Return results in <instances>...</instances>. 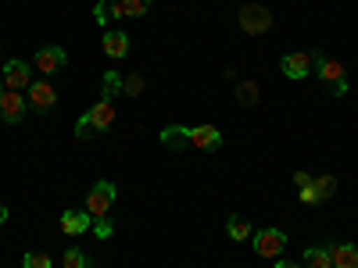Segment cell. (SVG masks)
<instances>
[{"label": "cell", "mask_w": 358, "mask_h": 268, "mask_svg": "<svg viewBox=\"0 0 358 268\" xmlns=\"http://www.w3.org/2000/svg\"><path fill=\"white\" fill-rule=\"evenodd\" d=\"M94 229H97V236H104V240H108V236H111V225H108L104 218H97V222H94Z\"/></svg>", "instance_id": "obj_27"}, {"label": "cell", "mask_w": 358, "mask_h": 268, "mask_svg": "<svg viewBox=\"0 0 358 268\" xmlns=\"http://www.w3.org/2000/svg\"><path fill=\"white\" fill-rule=\"evenodd\" d=\"M241 29L248 36H262L273 29V11H268L265 4H244L241 8Z\"/></svg>", "instance_id": "obj_3"}, {"label": "cell", "mask_w": 358, "mask_h": 268, "mask_svg": "<svg viewBox=\"0 0 358 268\" xmlns=\"http://www.w3.org/2000/svg\"><path fill=\"white\" fill-rule=\"evenodd\" d=\"M276 268H305V265H294V261H276Z\"/></svg>", "instance_id": "obj_29"}, {"label": "cell", "mask_w": 358, "mask_h": 268, "mask_svg": "<svg viewBox=\"0 0 358 268\" xmlns=\"http://www.w3.org/2000/svg\"><path fill=\"white\" fill-rule=\"evenodd\" d=\"M115 18H122V0H97V8H94V22L97 25H108Z\"/></svg>", "instance_id": "obj_15"}, {"label": "cell", "mask_w": 358, "mask_h": 268, "mask_svg": "<svg viewBox=\"0 0 358 268\" xmlns=\"http://www.w3.org/2000/svg\"><path fill=\"white\" fill-rule=\"evenodd\" d=\"M111 122H115V104H111V100H97V107H90L79 122H76V136H79V140H94V136H101Z\"/></svg>", "instance_id": "obj_1"}, {"label": "cell", "mask_w": 358, "mask_h": 268, "mask_svg": "<svg viewBox=\"0 0 358 268\" xmlns=\"http://www.w3.org/2000/svg\"><path fill=\"white\" fill-rule=\"evenodd\" d=\"M190 147H201V151H219V147H222V133L215 126H194L190 129Z\"/></svg>", "instance_id": "obj_11"}, {"label": "cell", "mask_w": 358, "mask_h": 268, "mask_svg": "<svg viewBox=\"0 0 358 268\" xmlns=\"http://www.w3.org/2000/svg\"><path fill=\"white\" fill-rule=\"evenodd\" d=\"M301 204H319V197H315V190H312V186H305V190H301Z\"/></svg>", "instance_id": "obj_28"}, {"label": "cell", "mask_w": 358, "mask_h": 268, "mask_svg": "<svg viewBox=\"0 0 358 268\" xmlns=\"http://www.w3.org/2000/svg\"><path fill=\"white\" fill-rule=\"evenodd\" d=\"M122 94L126 97H140L143 94V75H126L122 79Z\"/></svg>", "instance_id": "obj_25"}, {"label": "cell", "mask_w": 358, "mask_h": 268, "mask_svg": "<svg viewBox=\"0 0 358 268\" xmlns=\"http://www.w3.org/2000/svg\"><path fill=\"white\" fill-rule=\"evenodd\" d=\"M312 179H315V175H308V172H294V183H297V190L312 186Z\"/></svg>", "instance_id": "obj_26"}, {"label": "cell", "mask_w": 358, "mask_h": 268, "mask_svg": "<svg viewBox=\"0 0 358 268\" xmlns=\"http://www.w3.org/2000/svg\"><path fill=\"white\" fill-rule=\"evenodd\" d=\"M0 222H8V207L4 204H0Z\"/></svg>", "instance_id": "obj_30"}, {"label": "cell", "mask_w": 358, "mask_h": 268, "mask_svg": "<svg viewBox=\"0 0 358 268\" xmlns=\"http://www.w3.org/2000/svg\"><path fill=\"white\" fill-rule=\"evenodd\" d=\"M90 225H94V215H90L86 207L83 211H65L62 215V232H69V236H83Z\"/></svg>", "instance_id": "obj_12"}, {"label": "cell", "mask_w": 358, "mask_h": 268, "mask_svg": "<svg viewBox=\"0 0 358 268\" xmlns=\"http://www.w3.org/2000/svg\"><path fill=\"white\" fill-rule=\"evenodd\" d=\"M251 240H255L258 258H280V251L287 247V232L283 229H258Z\"/></svg>", "instance_id": "obj_6"}, {"label": "cell", "mask_w": 358, "mask_h": 268, "mask_svg": "<svg viewBox=\"0 0 358 268\" xmlns=\"http://www.w3.org/2000/svg\"><path fill=\"white\" fill-rule=\"evenodd\" d=\"M315 68V54L312 50H294L280 57V72L287 79H308V72Z\"/></svg>", "instance_id": "obj_5"}, {"label": "cell", "mask_w": 358, "mask_h": 268, "mask_svg": "<svg viewBox=\"0 0 358 268\" xmlns=\"http://www.w3.org/2000/svg\"><path fill=\"white\" fill-rule=\"evenodd\" d=\"M65 268H90V258L83 247H69L65 251Z\"/></svg>", "instance_id": "obj_23"}, {"label": "cell", "mask_w": 358, "mask_h": 268, "mask_svg": "<svg viewBox=\"0 0 358 268\" xmlns=\"http://www.w3.org/2000/svg\"><path fill=\"white\" fill-rule=\"evenodd\" d=\"M0 118H4L8 126H18L25 118V97L18 89H4V94H0Z\"/></svg>", "instance_id": "obj_9"}, {"label": "cell", "mask_w": 358, "mask_h": 268, "mask_svg": "<svg viewBox=\"0 0 358 268\" xmlns=\"http://www.w3.org/2000/svg\"><path fill=\"white\" fill-rule=\"evenodd\" d=\"M0 94H4V79H0Z\"/></svg>", "instance_id": "obj_31"}, {"label": "cell", "mask_w": 358, "mask_h": 268, "mask_svg": "<svg viewBox=\"0 0 358 268\" xmlns=\"http://www.w3.org/2000/svg\"><path fill=\"white\" fill-rule=\"evenodd\" d=\"M147 11H151V0H122V15L129 18H143Z\"/></svg>", "instance_id": "obj_22"}, {"label": "cell", "mask_w": 358, "mask_h": 268, "mask_svg": "<svg viewBox=\"0 0 358 268\" xmlns=\"http://www.w3.org/2000/svg\"><path fill=\"white\" fill-rule=\"evenodd\" d=\"M29 104H33L40 114H50L57 107V89L47 79H33L29 82Z\"/></svg>", "instance_id": "obj_7"}, {"label": "cell", "mask_w": 358, "mask_h": 268, "mask_svg": "<svg viewBox=\"0 0 358 268\" xmlns=\"http://www.w3.org/2000/svg\"><path fill=\"white\" fill-rule=\"evenodd\" d=\"M22 268H54V261H50V254H36V251H29V254L22 258Z\"/></svg>", "instance_id": "obj_24"}, {"label": "cell", "mask_w": 358, "mask_h": 268, "mask_svg": "<svg viewBox=\"0 0 358 268\" xmlns=\"http://www.w3.org/2000/svg\"><path fill=\"white\" fill-rule=\"evenodd\" d=\"M330 254H334V268H358V247L355 244L330 247Z\"/></svg>", "instance_id": "obj_16"}, {"label": "cell", "mask_w": 358, "mask_h": 268, "mask_svg": "<svg viewBox=\"0 0 358 268\" xmlns=\"http://www.w3.org/2000/svg\"><path fill=\"white\" fill-rule=\"evenodd\" d=\"M36 68H40L43 75H57V72H65V68H69V54H65V47L47 43V47L36 54Z\"/></svg>", "instance_id": "obj_8"}, {"label": "cell", "mask_w": 358, "mask_h": 268, "mask_svg": "<svg viewBox=\"0 0 358 268\" xmlns=\"http://www.w3.org/2000/svg\"><path fill=\"white\" fill-rule=\"evenodd\" d=\"M315 75L322 79V86L330 89L334 97H344V94H348V68L337 61V57L315 54Z\"/></svg>", "instance_id": "obj_2"}, {"label": "cell", "mask_w": 358, "mask_h": 268, "mask_svg": "<svg viewBox=\"0 0 358 268\" xmlns=\"http://www.w3.org/2000/svg\"><path fill=\"white\" fill-rule=\"evenodd\" d=\"M111 204H115V183H108V179L94 183V190L86 193V211L94 218H104L111 211Z\"/></svg>", "instance_id": "obj_4"}, {"label": "cell", "mask_w": 358, "mask_h": 268, "mask_svg": "<svg viewBox=\"0 0 358 268\" xmlns=\"http://www.w3.org/2000/svg\"><path fill=\"white\" fill-rule=\"evenodd\" d=\"M118 94H122V75H118V72H104V97L101 100H115Z\"/></svg>", "instance_id": "obj_21"}, {"label": "cell", "mask_w": 358, "mask_h": 268, "mask_svg": "<svg viewBox=\"0 0 358 268\" xmlns=\"http://www.w3.org/2000/svg\"><path fill=\"white\" fill-rule=\"evenodd\" d=\"M226 232H229V240H236V244H241V240H251V236H255V229H251V222H244V218H229L226 222Z\"/></svg>", "instance_id": "obj_20"}, {"label": "cell", "mask_w": 358, "mask_h": 268, "mask_svg": "<svg viewBox=\"0 0 358 268\" xmlns=\"http://www.w3.org/2000/svg\"><path fill=\"white\" fill-rule=\"evenodd\" d=\"M236 100H241L244 107H258V100H262L258 82H251V79H241V82H236Z\"/></svg>", "instance_id": "obj_17"}, {"label": "cell", "mask_w": 358, "mask_h": 268, "mask_svg": "<svg viewBox=\"0 0 358 268\" xmlns=\"http://www.w3.org/2000/svg\"><path fill=\"white\" fill-rule=\"evenodd\" d=\"M0 79H4V89H29V82H33V68H29L25 61H8Z\"/></svg>", "instance_id": "obj_10"}, {"label": "cell", "mask_w": 358, "mask_h": 268, "mask_svg": "<svg viewBox=\"0 0 358 268\" xmlns=\"http://www.w3.org/2000/svg\"><path fill=\"white\" fill-rule=\"evenodd\" d=\"M305 268H334L330 247H308L305 251Z\"/></svg>", "instance_id": "obj_18"}, {"label": "cell", "mask_w": 358, "mask_h": 268, "mask_svg": "<svg viewBox=\"0 0 358 268\" xmlns=\"http://www.w3.org/2000/svg\"><path fill=\"white\" fill-rule=\"evenodd\" d=\"M312 190H315V197H319V204H322V200H330V197L337 193V179H334V175H315V179H312Z\"/></svg>", "instance_id": "obj_19"}, {"label": "cell", "mask_w": 358, "mask_h": 268, "mask_svg": "<svg viewBox=\"0 0 358 268\" xmlns=\"http://www.w3.org/2000/svg\"><path fill=\"white\" fill-rule=\"evenodd\" d=\"M162 143L169 147V151H187L190 147V129L187 126H169V129H162Z\"/></svg>", "instance_id": "obj_14"}, {"label": "cell", "mask_w": 358, "mask_h": 268, "mask_svg": "<svg viewBox=\"0 0 358 268\" xmlns=\"http://www.w3.org/2000/svg\"><path fill=\"white\" fill-rule=\"evenodd\" d=\"M101 47H104L108 57H126V54H129V36L118 33V29H108L104 40H101Z\"/></svg>", "instance_id": "obj_13"}]
</instances>
